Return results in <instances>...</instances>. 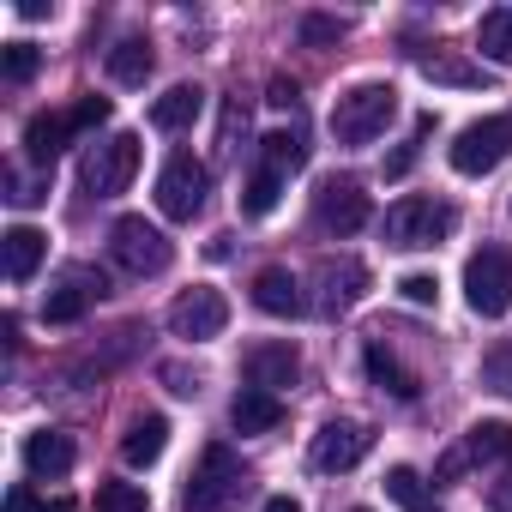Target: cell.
Listing matches in <instances>:
<instances>
[{"label": "cell", "instance_id": "obj_29", "mask_svg": "<svg viewBox=\"0 0 512 512\" xmlns=\"http://www.w3.org/2000/svg\"><path fill=\"white\" fill-rule=\"evenodd\" d=\"M416 67H422L428 79H440V85H482V67H470V61H458L452 49H434V55H416Z\"/></svg>", "mask_w": 512, "mask_h": 512}, {"label": "cell", "instance_id": "obj_27", "mask_svg": "<svg viewBox=\"0 0 512 512\" xmlns=\"http://www.w3.org/2000/svg\"><path fill=\"white\" fill-rule=\"evenodd\" d=\"M386 494H392L404 512H440V500L428 494V482H422L410 464H392V470H386Z\"/></svg>", "mask_w": 512, "mask_h": 512}, {"label": "cell", "instance_id": "obj_6", "mask_svg": "<svg viewBox=\"0 0 512 512\" xmlns=\"http://www.w3.org/2000/svg\"><path fill=\"white\" fill-rule=\"evenodd\" d=\"M446 157H452L458 175H494L512 157V115H482V121L458 127V139H452Z\"/></svg>", "mask_w": 512, "mask_h": 512}, {"label": "cell", "instance_id": "obj_19", "mask_svg": "<svg viewBox=\"0 0 512 512\" xmlns=\"http://www.w3.org/2000/svg\"><path fill=\"white\" fill-rule=\"evenodd\" d=\"M163 446H169V416H133V422H127V434H121V458H127L133 470L157 464V458H163Z\"/></svg>", "mask_w": 512, "mask_h": 512}, {"label": "cell", "instance_id": "obj_5", "mask_svg": "<svg viewBox=\"0 0 512 512\" xmlns=\"http://www.w3.org/2000/svg\"><path fill=\"white\" fill-rule=\"evenodd\" d=\"M205 199H211V169H205L199 157L175 151V157L163 163V175H157V211H163L169 223H193V217L205 211Z\"/></svg>", "mask_w": 512, "mask_h": 512}, {"label": "cell", "instance_id": "obj_11", "mask_svg": "<svg viewBox=\"0 0 512 512\" xmlns=\"http://www.w3.org/2000/svg\"><path fill=\"white\" fill-rule=\"evenodd\" d=\"M368 193L356 187V181H326L320 193H314V223L326 229V235H356L362 223H368Z\"/></svg>", "mask_w": 512, "mask_h": 512}, {"label": "cell", "instance_id": "obj_34", "mask_svg": "<svg viewBox=\"0 0 512 512\" xmlns=\"http://www.w3.org/2000/svg\"><path fill=\"white\" fill-rule=\"evenodd\" d=\"M482 386H494L500 398H512V344H494L482 356Z\"/></svg>", "mask_w": 512, "mask_h": 512}, {"label": "cell", "instance_id": "obj_38", "mask_svg": "<svg viewBox=\"0 0 512 512\" xmlns=\"http://www.w3.org/2000/svg\"><path fill=\"white\" fill-rule=\"evenodd\" d=\"M272 103H278V109H296V103H302V91H296L290 79H272Z\"/></svg>", "mask_w": 512, "mask_h": 512}, {"label": "cell", "instance_id": "obj_25", "mask_svg": "<svg viewBox=\"0 0 512 512\" xmlns=\"http://www.w3.org/2000/svg\"><path fill=\"white\" fill-rule=\"evenodd\" d=\"M476 49H482V61H500V67H512V7H494V13H482V25H476Z\"/></svg>", "mask_w": 512, "mask_h": 512}, {"label": "cell", "instance_id": "obj_33", "mask_svg": "<svg viewBox=\"0 0 512 512\" xmlns=\"http://www.w3.org/2000/svg\"><path fill=\"white\" fill-rule=\"evenodd\" d=\"M428 127H434V115H422V121H416V133H410V139H404V145H398V151L386 157V175H392V181L416 169V157H422V139H428Z\"/></svg>", "mask_w": 512, "mask_h": 512}, {"label": "cell", "instance_id": "obj_20", "mask_svg": "<svg viewBox=\"0 0 512 512\" xmlns=\"http://www.w3.org/2000/svg\"><path fill=\"white\" fill-rule=\"evenodd\" d=\"M199 109H205V91H199V85H169V91L151 103V127L181 133V127H193V121H199Z\"/></svg>", "mask_w": 512, "mask_h": 512}, {"label": "cell", "instance_id": "obj_7", "mask_svg": "<svg viewBox=\"0 0 512 512\" xmlns=\"http://www.w3.org/2000/svg\"><path fill=\"white\" fill-rule=\"evenodd\" d=\"M109 253H115L133 278H157V272H169V260H175L169 235H163L157 223H145V217H121V223L109 229Z\"/></svg>", "mask_w": 512, "mask_h": 512}, {"label": "cell", "instance_id": "obj_35", "mask_svg": "<svg viewBox=\"0 0 512 512\" xmlns=\"http://www.w3.org/2000/svg\"><path fill=\"white\" fill-rule=\"evenodd\" d=\"M350 25L344 19H326V13H314V19H302V43H338Z\"/></svg>", "mask_w": 512, "mask_h": 512}, {"label": "cell", "instance_id": "obj_1", "mask_svg": "<svg viewBox=\"0 0 512 512\" xmlns=\"http://www.w3.org/2000/svg\"><path fill=\"white\" fill-rule=\"evenodd\" d=\"M392 115H398V91H392V85H380V79L350 85V91L332 103V139H338V145H374Z\"/></svg>", "mask_w": 512, "mask_h": 512}, {"label": "cell", "instance_id": "obj_40", "mask_svg": "<svg viewBox=\"0 0 512 512\" xmlns=\"http://www.w3.org/2000/svg\"><path fill=\"white\" fill-rule=\"evenodd\" d=\"M7 512H43V506H37V494H31V488L19 482V488L7 494Z\"/></svg>", "mask_w": 512, "mask_h": 512}, {"label": "cell", "instance_id": "obj_16", "mask_svg": "<svg viewBox=\"0 0 512 512\" xmlns=\"http://www.w3.org/2000/svg\"><path fill=\"white\" fill-rule=\"evenodd\" d=\"M253 308L272 314V320H296L308 302H302V284H296L284 266H266L260 278H253Z\"/></svg>", "mask_w": 512, "mask_h": 512}, {"label": "cell", "instance_id": "obj_26", "mask_svg": "<svg viewBox=\"0 0 512 512\" xmlns=\"http://www.w3.org/2000/svg\"><path fill=\"white\" fill-rule=\"evenodd\" d=\"M302 163H308L302 133H266V139H260V169H272V175H296Z\"/></svg>", "mask_w": 512, "mask_h": 512}, {"label": "cell", "instance_id": "obj_10", "mask_svg": "<svg viewBox=\"0 0 512 512\" xmlns=\"http://www.w3.org/2000/svg\"><path fill=\"white\" fill-rule=\"evenodd\" d=\"M223 326H229V302H223L217 290H187V296L169 308V332L187 338V344H211Z\"/></svg>", "mask_w": 512, "mask_h": 512}, {"label": "cell", "instance_id": "obj_30", "mask_svg": "<svg viewBox=\"0 0 512 512\" xmlns=\"http://www.w3.org/2000/svg\"><path fill=\"white\" fill-rule=\"evenodd\" d=\"M145 488L139 482H103L97 488V512H145Z\"/></svg>", "mask_w": 512, "mask_h": 512}, {"label": "cell", "instance_id": "obj_2", "mask_svg": "<svg viewBox=\"0 0 512 512\" xmlns=\"http://www.w3.org/2000/svg\"><path fill=\"white\" fill-rule=\"evenodd\" d=\"M241 488H247L241 458L229 446H205L199 464H193V476H187V488H181V506L187 512H223V506H235Z\"/></svg>", "mask_w": 512, "mask_h": 512}, {"label": "cell", "instance_id": "obj_17", "mask_svg": "<svg viewBox=\"0 0 512 512\" xmlns=\"http://www.w3.org/2000/svg\"><path fill=\"white\" fill-rule=\"evenodd\" d=\"M229 422H235V434H272L284 422V398L260 392V386H241L235 404H229Z\"/></svg>", "mask_w": 512, "mask_h": 512}, {"label": "cell", "instance_id": "obj_37", "mask_svg": "<svg viewBox=\"0 0 512 512\" xmlns=\"http://www.w3.org/2000/svg\"><path fill=\"white\" fill-rule=\"evenodd\" d=\"M488 506L494 512H512V464L500 470V482H488Z\"/></svg>", "mask_w": 512, "mask_h": 512}, {"label": "cell", "instance_id": "obj_15", "mask_svg": "<svg viewBox=\"0 0 512 512\" xmlns=\"http://www.w3.org/2000/svg\"><path fill=\"white\" fill-rule=\"evenodd\" d=\"M73 458H79L73 434H61V428H37V434H25V470H31V476H67Z\"/></svg>", "mask_w": 512, "mask_h": 512}, {"label": "cell", "instance_id": "obj_4", "mask_svg": "<svg viewBox=\"0 0 512 512\" xmlns=\"http://www.w3.org/2000/svg\"><path fill=\"white\" fill-rule=\"evenodd\" d=\"M464 302L482 320H500L512 308V247H482L464 266Z\"/></svg>", "mask_w": 512, "mask_h": 512}, {"label": "cell", "instance_id": "obj_21", "mask_svg": "<svg viewBox=\"0 0 512 512\" xmlns=\"http://www.w3.org/2000/svg\"><path fill=\"white\" fill-rule=\"evenodd\" d=\"M67 139H73V121H67V115H49V109H43V115L25 121V151H31V163H43V169L67 151Z\"/></svg>", "mask_w": 512, "mask_h": 512}, {"label": "cell", "instance_id": "obj_23", "mask_svg": "<svg viewBox=\"0 0 512 512\" xmlns=\"http://www.w3.org/2000/svg\"><path fill=\"white\" fill-rule=\"evenodd\" d=\"M151 67H157V55H151L145 37H121V43L109 49V79H115V85H145Z\"/></svg>", "mask_w": 512, "mask_h": 512}, {"label": "cell", "instance_id": "obj_41", "mask_svg": "<svg viewBox=\"0 0 512 512\" xmlns=\"http://www.w3.org/2000/svg\"><path fill=\"white\" fill-rule=\"evenodd\" d=\"M260 512H302V500H290V494H272V500H266Z\"/></svg>", "mask_w": 512, "mask_h": 512}, {"label": "cell", "instance_id": "obj_39", "mask_svg": "<svg viewBox=\"0 0 512 512\" xmlns=\"http://www.w3.org/2000/svg\"><path fill=\"white\" fill-rule=\"evenodd\" d=\"M163 380H169V392H181V398H193V392H199V380H193V374H181V368H163Z\"/></svg>", "mask_w": 512, "mask_h": 512}, {"label": "cell", "instance_id": "obj_8", "mask_svg": "<svg viewBox=\"0 0 512 512\" xmlns=\"http://www.w3.org/2000/svg\"><path fill=\"white\" fill-rule=\"evenodd\" d=\"M133 175H139V133H109V139L85 157V193H91V199L127 193Z\"/></svg>", "mask_w": 512, "mask_h": 512}, {"label": "cell", "instance_id": "obj_3", "mask_svg": "<svg viewBox=\"0 0 512 512\" xmlns=\"http://www.w3.org/2000/svg\"><path fill=\"white\" fill-rule=\"evenodd\" d=\"M452 229H458V211H452L446 199L410 193V199H398V205L386 211V241H392V247H440Z\"/></svg>", "mask_w": 512, "mask_h": 512}, {"label": "cell", "instance_id": "obj_12", "mask_svg": "<svg viewBox=\"0 0 512 512\" xmlns=\"http://www.w3.org/2000/svg\"><path fill=\"white\" fill-rule=\"evenodd\" d=\"M368 446H374V434H368L362 422H326V428L314 434V470L344 476V470H356V464L368 458Z\"/></svg>", "mask_w": 512, "mask_h": 512}, {"label": "cell", "instance_id": "obj_36", "mask_svg": "<svg viewBox=\"0 0 512 512\" xmlns=\"http://www.w3.org/2000/svg\"><path fill=\"white\" fill-rule=\"evenodd\" d=\"M398 290H404V302H416V308H428V302L440 296V278H428V272H410V278H404Z\"/></svg>", "mask_w": 512, "mask_h": 512}, {"label": "cell", "instance_id": "obj_14", "mask_svg": "<svg viewBox=\"0 0 512 512\" xmlns=\"http://www.w3.org/2000/svg\"><path fill=\"white\" fill-rule=\"evenodd\" d=\"M362 296H368L362 260H320V314H350Z\"/></svg>", "mask_w": 512, "mask_h": 512}, {"label": "cell", "instance_id": "obj_31", "mask_svg": "<svg viewBox=\"0 0 512 512\" xmlns=\"http://www.w3.org/2000/svg\"><path fill=\"white\" fill-rule=\"evenodd\" d=\"M37 67H43V55H37L31 43H7V49H0V73H7L13 85H31Z\"/></svg>", "mask_w": 512, "mask_h": 512}, {"label": "cell", "instance_id": "obj_28", "mask_svg": "<svg viewBox=\"0 0 512 512\" xmlns=\"http://www.w3.org/2000/svg\"><path fill=\"white\" fill-rule=\"evenodd\" d=\"M278 193H284V175L253 169L247 187H241V217H266V211H278Z\"/></svg>", "mask_w": 512, "mask_h": 512}, {"label": "cell", "instance_id": "obj_18", "mask_svg": "<svg viewBox=\"0 0 512 512\" xmlns=\"http://www.w3.org/2000/svg\"><path fill=\"white\" fill-rule=\"evenodd\" d=\"M43 253H49V235L31 229V223H19V229L0 235V260H7V278H13V284H25V278L43 266Z\"/></svg>", "mask_w": 512, "mask_h": 512}, {"label": "cell", "instance_id": "obj_9", "mask_svg": "<svg viewBox=\"0 0 512 512\" xmlns=\"http://www.w3.org/2000/svg\"><path fill=\"white\" fill-rule=\"evenodd\" d=\"M103 296V272H91V266H67L61 278H55V290L43 296V320L49 326H73V320H85V308Z\"/></svg>", "mask_w": 512, "mask_h": 512}, {"label": "cell", "instance_id": "obj_24", "mask_svg": "<svg viewBox=\"0 0 512 512\" xmlns=\"http://www.w3.org/2000/svg\"><path fill=\"white\" fill-rule=\"evenodd\" d=\"M464 458H476V464H512V428L506 422H476L470 440H464Z\"/></svg>", "mask_w": 512, "mask_h": 512}, {"label": "cell", "instance_id": "obj_42", "mask_svg": "<svg viewBox=\"0 0 512 512\" xmlns=\"http://www.w3.org/2000/svg\"><path fill=\"white\" fill-rule=\"evenodd\" d=\"M43 512H79V506H73V500H49Z\"/></svg>", "mask_w": 512, "mask_h": 512}, {"label": "cell", "instance_id": "obj_32", "mask_svg": "<svg viewBox=\"0 0 512 512\" xmlns=\"http://www.w3.org/2000/svg\"><path fill=\"white\" fill-rule=\"evenodd\" d=\"M109 115H115V103H109V97H97V91H85V97H79V103L67 109V121H73V133H97V127H103Z\"/></svg>", "mask_w": 512, "mask_h": 512}, {"label": "cell", "instance_id": "obj_43", "mask_svg": "<svg viewBox=\"0 0 512 512\" xmlns=\"http://www.w3.org/2000/svg\"><path fill=\"white\" fill-rule=\"evenodd\" d=\"M350 512H368V506H350Z\"/></svg>", "mask_w": 512, "mask_h": 512}, {"label": "cell", "instance_id": "obj_13", "mask_svg": "<svg viewBox=\"0 0 512 512\" xmlns=\"http://www.w3.org/2000/svg\"><path fill=\"white\" fill-rule=\"evenodd\" d=\"M247 380L260 386V392H284V386H296V380H302V356H296V344H290V338L253 344V350H247Z\"/></svg>", "mask_w": 512, "mask_h": 512}, {"label": "cell", "instance_id": "obj_22", "mask_svg": "<svg viewBox=\"0 0 512 512\" xmlns=\"http://www.w3.org/2000/svg\"><path fill=\"white\" fill-rule=\"evenodd\" d=\"M362 362H368V380H374L380 392H392V398H416V392H422V380H416V374L386 350V344H368V356H362Z\"/></svg>", "mask_w": 512, "mask_h": 512}]
</instances>
